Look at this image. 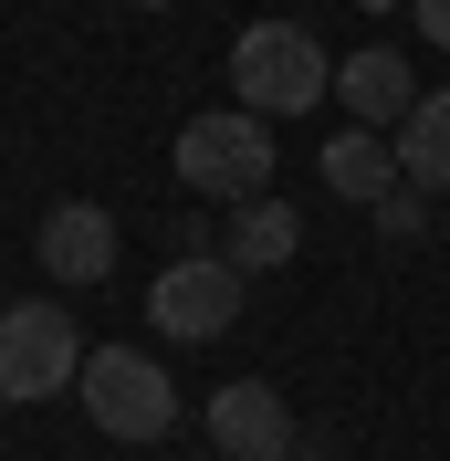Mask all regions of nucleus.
<instances>
[{"instance_id":"obj_1","label":"nucleus","mask_w":450,"mask_h":461,"mask_svg":"<svg viewBox=\"0 0 450 461\" xmlns=\"http://www.w3.org/2000/svg\"><path fill=\"white\" fill-rule=\"evenodd\" d=\"M168 168H178V189H199V200H262L273 189V168H283V147H273V126H262L252 105H210V115H189L178 126V147H168Z\"/></svg>"},{"instance_id":"obj_2","label":"nucleus","mask_w":450,"mask_h":461,"mask_svg":"<svg viewBox=\"0 0 450 461\" xmlns=\"http://www.w3.org/2000/svg\"><path fill=\"white\" fill-rule=\"evenodd\" d=\"M325 95H336V63H325V42L304 22H252L230 42V105H252L262 126L273 115H314Z\"/></svg>"},{"instance_id":"obj_3","label":"nucleus","mask_w":450,"mask_h":461,"mask_svg":"<svg viewBox=\"0 0 450 461\" xmlns=\"http://www.w3.org/2000/svg\"><path fill=\"white\" fill-rule=\"evenodd\" d=\"M74 388H85V420L105 440H126V451L178 430V377L158 367L147 346H85V377H74Z\"/></svg>"},{"instance_id":"obj_4","label":"nucleus","mask_w":450,"mask_h":461,"mask_svg":"<svg viewBox=\"0 0 450 461\" xmlns=\"http://www.w3.org/2000/svg\"><path fill=\"white\" fill-rule=\"evenodd\" d=\"M74 377H85V336L53 294L0 304V399H63Z\"/></svg>"},{"instance_id":"obj_5","label":"nucleus","mask_w":450,"mask_h":461,"mask_svg":"<svg viewBox=\"0 0 450 461\" xmlns=\"http://www.w3.org/2000/svg\"><path fill=\"white\" fill-rule=\"evenodd\" d=\"M241 294H252V273H230V252H178L147 284V325L168 346H210V336L241 325Z\"/></svg>"},{"instance_id":"obj_6","label":"nucleus","mask_w":450,"mask_h":461,"mask_svg":"<svg viewBox=\"0 0 450 461\" xmlns=\"http://www.w3.org/2000/svg\"><path fill=\"white\" fill-rule=\"evenodd\" d=\"M210 451L230 461H293V409H283V388H262V377H230V388H210Z\"/></svg>"},{"instance_id":"obj_7","label":"nucleus","mask_w":450,"mask_h":461,"mask_svg":"<svg viewBox=\"0 0 450 461\" xmlns=\"http://www.w3.org/2000/svg\"><path fill=\"white\" fill-rule=\"evenodd\" d=\"M32 252H42L53 284H105V273H115V210L53 200V210H42V230H32Z\"/></svg>"},{"instance_id":"obj_8","label":"nucleus","mask_w":450,"mask_h":461,"mask_svg":"<svg viewBox=\"0 0 450 461\" xmlns=\"http://www.w3.org/2000/svg\"><path fill=\"white\" fill-rule=\"evenodd\" d=\"M336 105L356 115V126H377V137H398L409 126V105H419V74H409V53L398 42H366V53L336 63Z\"/></svg>"},{"instance_id":"obj_9","label":"nucleus","mask_w":450,"mask_h":461,"mask_svg":"<svg viewBox=\"0 0 450 461\" xmlns=\"http://www.w3.org/2000/svg\"><path fill=\"white\" fill-rule=\"evenodd\" d=\"M220 252H230V273H283V262L304 252V210H293V200H273V189H262V200H241V210H230Z\"/></svg>"},{"instance_id":"obj_10","label":"nucleus","mask_w":450,"mask_h":461,"mask_svg":"<svg viewBox=\"0 0 450 461\" xmlns=\"http://www.w3.org/2000/svg\"><path fill=\"white\" fill-rule=\"evenodd\" d=\"M314 168H325V189H336V200H356V210H377L398 189V147L377 137V126H336V137H325V158H314Z\"/></svg>"},{"instance_id":"obj_11","label":"nucleus","mask_w":450,"mask_h":461,"mask_svg":"<svg viewBox=\"0 0 450 461\" xmlns=\"http://www.w3.org/2000/svg\"><path fill=\"white\" fill-rule=\"evenodd\" d=\"M388 147H398V178H409L419 200H429V189H450V85L419 95V105H409V126H398Z\"/></svg>"},{"instance_id":"obj_12","label":"nucleus","mask_w":450,"mask_h":461,"mask_svg":"<svg viewBox=\"0 0 450 461\" xmlns=\"http://www.w3.org/2000/svg\"><path fill=\"white\" fill-rule=\"evenodd\" d=\"M366 221L388 230V241H419V230H429V200H419V189H409V178H398V189H388V200H377V210H366Z\"/></svg>"},{"instance_id":"obj_13","label":"nucleus","mask_w":450,"mask_h":461,"mask_svg":"<svg viewBox=\"0 0 450 461\" xmlns=\"http://www.w3.org/2000/svg\"><path fill=\"white\" fill-rule=\"evenodd\" d=\"M419 32H429V42L450 53V0H419Z\"/></svg>"},{"instance_id":"obj_14","label":"nucleus","mask_w":450,"mask_h":461,"mask_svg":"<svg viewBox=\"0 0 450 461\" xmlns=\"http://www.w3.org/2000/svg\"><path fill=\"white\" fill-rule=\"evenodd\" d=\"M137 11H178V0H137Z\"/></svg>"},{"instance_id":"obj_15","label":"nucleus","mask_w":450,"mask_h":461,"mask_svg":"<svg viewBox=\"0 0 450 461\" xmlns=\"http://www.w3.org/2000/svg\"><path fill=\"white\" fill-rule=\"evenodd\" d=\"M356 11H398V0H356Z\"/></svg>"}]
</instances>
